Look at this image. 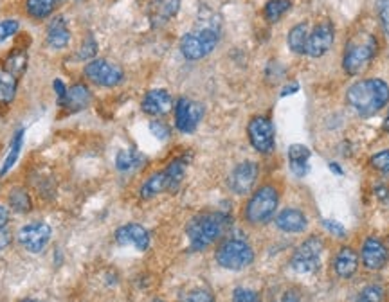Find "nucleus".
I'll use <instances>...</instances> for the list:
<instances>
[{"label":"nucleus","mask_w":389,"mask_h":302,"mask_svg":"<svg viewBox=\"0 0 389 302\" xmlns=\"http://www.w3.org/2000/svg\"><path fill=\"white\" fill-rule=\"evenodd\" d=\"M346 103L357 115L371 117L389 103V85L379 78L357 81L346 90Z\"/></svg>","instance_id":"obj_1"},{"label":"nucleus","mask_w":389,"mask_h":302,"mask_svg":"<svg viewBox=\"0 0 389 302\" xmlns=\"http://www.w3.org/2000/svg\"><path fill=\"white\" fill-rule=\"evenodd\" d=\"M229 223H231V218L223 213H204L194 216L186 226L191 248L204 251L209 245H213L214 241L222 237Z\"/></svg>","instance_id":"obj_2"},{"label":"nucleus","mask_w":389,"mask_h":302,"mask_svg":"<svg viewBox=\"0 0 389 302\" xmlns=\"http://www.w3.org/2000/svg\"><path fill=\"white\" fill-rule=\"evenodd\" d=\"M377 49H379V43L373 34L361 33L351 36L344 47V56H342V67H344L346 74L357 76L366 71L373 62Z\"/></svg>","instance_id":"obj_3"},{"label":"nucleus","mask_w":389,"mask_h":302,"mask_svg":"<svg viewBox=\"0 0 389 302\" xmlns=\"http://www.w3.org/2000/svg\"><path fill=\"white\" fill-rule=\"evenodd\" d=\"M220 40V31L219 25L205 22L200 24L199 27L186 33L181 40V52L182 56L190 62H197L202 58L209 56L214 51V47L219 45Z\"/></svg>","instance_id":"obj_4"},{"label":"nucleus","mask_w":389,"mask_h":302,"mask_svg":"<svg viewBox=\"0 0 389 302\" xmlns=\"http://www.w3.org/2000/svg\"><path fill=\"white\" fill-rule=\"evenodd\" d=\"M280 203V193L274 185H261L245 205V220L251 225H265L274 218Z\"/></svg>","instance_id":"obj_5"},{"label":"nucleus","mask_w":389,"mask_h":302,"mask_svg":"<svg viewBox=\"0 0 389 302\" xmlns=\"http://www.w3.org/2000/svg\"><path fill=\"white\" fill-rule=\"evenodd\" d=\"M254 261V251L252 246L243 240L238 237H229L219 246L216 251V263L225 270H243L247 266H251Z\"/></svg>","instance_id":"obj_6"},{"label":"nucleus","mask_w":389,"mask_h":302,"mask_svg":"<svg viewBox=\"0 0 389 302\" xmlns=\"http://www.w3.org/2000/svg\"><path fill=\"white\" fill-rule=\"evenodd\" d=\"M324 251V241L318 236H310L298 246L290 257V268L296 274H312L321 266V254Z\"/></svg>","instance_id":"obj_7"},{"label":"nucleus","mask_w":389,"mask_h":302,"mask_svg":"<svg viewBox=\"0 0 389 302\" xmlns=\"http://www.w3.org/2000/svg\"><path fill=\"white\" fill-rule=\"evenodd\" d=\"M247 135L251 141V146L263 155L272 153L276 148V137H274V124L265 115H256L252 117L247 124Z\"/></svg>","instance_id":"obj_8"},{"label":"nucleus","mask_w":389,"mask_h":302,"mask_svg":"<svg viewBox=\"0 0 389 302\" xmlns=\"http://www.w3.org/2000/svg\"><path fill=\"white\" fill-rule=\"evenodd\" d=\"M83 72H85L87 80H91L96 85L107 86V89L119 85L124 80L123 69L109 60H92L87 63Z\"/></svg>","instance_id":"obj_9"},{"label":"nucleus","mask_w":389,"mask_h":302,"mask_svg":"<svg viewBox=\"0 0 389 302\" xmlns=\"http://www.w3.org/2000/svg\"><path fill=\"white\" fill-rule=\"evenodd\" d=\"M51 236L52 231L47 223L33 222L22 226L16 237H19V243L24 246L25 251L31 252V254H40L49 245Z\"/></svg>","instance_id":"obj_10"},{"label":"nucleus","mask_w":389,"mask_h":302,"mask_svg":"<svg viewBox=\"0 0 389 302\" xmlns=\"http://www.w3.org/2000/svg\"><path fill=\"white\" fill-rule=\"evenodd\" d=\"M204 117V104L181 97L175 104V126L182 133H193Z\"/></svg>","instance_id":"obj_11"},{"label":"nucleus","mask_w":389,"mask_h":302,"mask_svg":"<svg viewBox=\"0 0 389 302\" xmlns=\"http://www.w3.org/2000/svg\"><path fill=\"white\" fill-rule=\"evenodd\" d=\"M335 42V27L332 22L323 20L312 29L309 34V43H307V54L310 58L324 56Z\"/></svg>","instance_id":"obj_12"},{"label":"nucleus","mask_w":389,"mask_h":302,"mask_svg":"<svg viewBox=\"0 0 389 302\" xmlns=\"http://www.w3.org/2000/svg\"><path fill=\"white\" fill-rule=\"evenodd\" d=\"M258 175H260V167L256 162H240L229 176V185L236 194H249L256 185Z\"/></svg>","instance_id":"obj_13"},{"label":"nucleus","mask_w":389,"mask_h":302,"mask_svg":"<svg viewBox=\"0 0 389 302\" xmlns=\"http://www.w3.org/2000/svg\"><path fill=\"white\" fill-rule=\"evenodd\" d=\"M115 241L121 246H133L135 251L144 252L150 246V232L139 223H126L115 231Z\"/></svg>","instance_id":"obj_14"},{"label":"nucleus","mask_w":389,"mask_h":302,"mask_svg":"<svg viewBox=\"0 0 389 302\" xmlns=\"http://www.w3.org/2000/svg\"><path fill=\"white\" fill-rule=\"evenodd\" d=\"M361 257L362 264H364L368 270H382L386 264H388L389 252L379 237L370 236L366 237L364 245H362Z\"/></svg>","instance_id":"obj_15"},{"label":"nucleus","mask_w":389,"mask_h":302,"mask_svg":"<svg viewBox=\"0 0 389 302\" xmlns=\"http://www.w3.org/2000/svg\"><path fill=\"white\" fill-rule=\"evenodd\" d=\"M173 106V100H171V94L164 89H155L146 92V95L143 97V103H141V108L148 115H153V117H161V115H166L168 112Z\"/></svg>","instance_id":"obj_16"},{"label":"nucleus","mask_w":389,"mask_h":302,"mask_svg":"<svg viewBox=\"0 0 389 302\" xmlns=\"http://www.w3.org/2000/svg\"><path fill=\"white\" fill-rule=\"evenodd\" d=\"M276 226L287 234H299V232L307 231L309 226V218L303 211L299 209H283L278 216H276Z\"/></svg>","instance_id":"obj_17"},{"label":"nucleus","mask_w":389,"mask_h":302,"mask_svg":"<svg viewBox=\"0 0 389 302\" xmlns=\"http://www.w3.org/2000/svg\"><path fill=\"white\" fill-rule=\"evenodd\" d=\"M181 8V0H152L150 4V20L153 25L168 24Z\"/></svg>","instance_id":"obj_18"},{"label":"nucleus","mask_w":389,"mask_h":302,"mask_svg":"<svg viewBox=\"0 0 389 302\" xmlns=\"http://www.w3.org/2000/svg\"><path fill=\"white\" fill-rule=\"evenodd\" d=\"M357 268H359V255L353 248L344 246L337 252L335 259H333V270L341 279H350L351 275H355Z\"/></svg>","instance_id":"obj_19"},{"label":"nucleus","mask_w":389,"mask_h":302,"mask_svg":"<svg viewBox=\"0 0 389 302\" xmlns=\"http://www.w3.org/2000/svg\"><path fill=\"white\" fill-rule=\"evenodd\" d=\"M164 191H171L170 176H168L166 170L157 171L152 176H148L146 182L139 189V196L143 200H152Z\"/></svg>","instance_id":"obj_20"},{"label":"nucleus","mask_w":389,"mask_h":302,"mask_svg":"<svg viewBox=\"0 0 389 302\" xmlns=\"http://www.w3.org/2000/svg\"><path fill=\"white\" fill-rule=\"evenodd\" d=\"M71 42V29L63 16H56L47 27V43L51 49H65Z\"/></svg>","instance_id":"obj_21"},{"label":"nucleus","mask_w":389,"mask_h":302,"mask_svg":"<svg viewBox=\"0 0 389 302\" xmlns=\"http://www.w3.org/2000/svg\"><path fill=\"white\" fill-rule=\"evenodd\" d=\"M310 155H312V151L307 146H303V144H292V146L289 148V167L299 178L309 175Z\"/></svg>","instance_id":"obj_22"},{"label":"nucleus","mask_w":389,"mask_h":302,"mask_svg":"<svg viewBox=\"0 0 389 302\" xmlns=\"http://www.w3.org/2000/svg\"><path fill=\"white\" fill-rule=\"evenodd\" d=\"M92 101V94L89 86L87 85H72L71 89H67L65 101H63V108H67L69 112H81L85 110Z\"/></svg>","instance_id":"obj_23"},{"label":"nucleus","mask_w":389,"mask_h":302,"mask_svg":"<svg viewBox=\"0 0 389 302\" xmlns=\"http://www.w3.org/2000/svg\"><path fill=\"white\" fill-rule=\"evenodd\" d=\"M144 161H146V159H144L141 151L133 150V148H130V150H121L118 155H115V167H118L119 171L126 173V171H133L141 167V165L144 164Z\"/></svg>","instance_id":"obj_24"},{"label":"nucleus","mask_w":389,"mask_h":302,"mask_svg":"<svg viewBox=\"0 0 389 302\" xmlns=\"http://www.w3.org/2000/svg\"><path fill=\"white\" fill-rule=\"evenodd\" d=\"M309 25L301 22V24L294 25V27L289 31V38H287V43H289L290 51L296 52V54H307V43H309Z\"/></svg>","instance_id":"obj_25"},{"label":"nucleus","mask_w":389,"mask_h":302,"mask_svg":"<svg viewBox=\"0 0 389 302\" xmlns=\"http://www.w3.org/2000/svg\"><path fill=\"white\" fill-rule=\"evenodd\" d=\"M25 69H27V52L25 51H20V49H16V51H13L10 56L5 58L4 72L14 76L16 80H19L20 76L24 74Z\"/></svg>","instance_id":"obj_26"},{"label":"nucleus","mask_w":389,"mask_h":302,"mask_svg":"<svg viewBox=\"0 0 389 302\" xmlns=\"http://www.w3.org/2000/svg\"><path fill=\"white\" fill-rule=\"evenodd\" d=\"M22 146H24V130H19V132L13 135V139H11L10 151H8V156H5L4 164H2L0 176H4L5 173L16 164V161H19L20 156V151H22Z\"/></svg>","instance_id":"obj_27"},{"label":"nucleus","mask_w":389,"mask_h":302,"mask_svg":"<svg viewBox=\"0 0 389 302\" xmlns=\"http://www.w3.org/2000/svg\"><path fill=\"white\" fill-rule=\"evenodd\" d=\"M290 8H292L290 0H269L265 8H263V14H265L267 22L276 24V22H280L289 13Z\"/></svg>","instance_id":"obj_28"},{"label":"nucleus","mask_w":389,"mask_h":302,"mask_svg":"<svg viewBox=\"0 0 389 302\" xmlns=\"http://www.w3.org/2000/svg\"><path fill=\"white\" fill-rule=\"evenodd\" d=\"M186 165H188V156H177L175 161H171L166 167V173L170 176V184H171V193L179 189V185L182 184L186 175Z\"/></svg>","instance_id":"obj_29"},{"label":"nucleus","mask_w":389,"mask_h":302,"mask_svg":"<svg viewBox=\"0 0 389 302\" xmlns=\"http://www.w3.org/2000/svg\"><path fill=\"white\" fill-rule=\"evenodd\" d=\"M10 207L13 209L14 213L25 214L33 209V202H31V196L25 189L22 187H14L11 189L10 193Z\"/></svg>","instance_id":"obj_30"},{"label":"nucleus","mask_w":389,"mask_h":302,"mask_svg":"<svg viewBox=\"0 0 389 302\" xmlns=\"http://www.w3.org/2000/svg\"><path fill=\"white\" fill-rule=\"evenodd\" d=\"M16 85L19 80L8 72H0V104H10L16 94Z\"/></svg>","instance_id":"obj_31"},{"label":"nucleus","mask_w":389,"mask_h":302,"mask_svg":"<svg viewBox=\"0 0 389 302\" xmlns=\"http://www.w3.org/2000/svg\"><path fill=\"white\" fill-rule=\"evenodd\" d=\"M54 0H27L25 2V10H27L29 16H33L36 20L47 19L49 14L54 11Z\"/></svg>","instance_id":"obj_32"},{"label":"nucleus","mask_w":389,"mask_h":302,"mask_svg":"<svg viewBox=\"0 0 389 302\" xmlns=\"http://www.w3.org/2000/svg\"><path fill=\"white\" fill-rule=\"evenodd\" d=\"M384 301V290L382 286H377V284H371V286H366L359 297L357 302H382Z\"/></svg>","instance_id":"obj_33"},{"label":"nucleus","mask_w":389,"mask_h":302,"mask_svg":"<svg viewBox=\"0 0 389 302\" xmlns=\"http://www.w3.org/2000/svg\"><path fill=\"white\" fill-rule=\"evenodd\" d=\"M370 165L373 170L389 175V150H382L370 159Z\"/></svg>","instance_id":"obj_34"},{"label":"nucleus","mask_w":389,"mask_h":302,"mask_svg":"<svg viewBox=\"0 0 389 302\" xmlns=\"http://www.w3.org/2000/svg\"><path fill=\"white\" fill-rule=\"evenodd\" d=\"M182 302H214V295L205 288H193L186 293Z\"/></svg>","instance_id":"obj_35"},{"label":"nucleus","mask_w":389,"mask_h":302,"mask_svg":"<svg viewBox=\"0 0 389 302\" xmlns=\"http://www.w3.org/2000/svg\"><path fill=\"white\" fill-rule=\"evenodd\" d=\"M377 13H379L380 25L389 36V0H377Z\"/></svg>","instance_id":"obj_36"},{"label":"nucleus","mask_w":389,"mask_h":302,"mask_svg":"<svg viewBox=\"0 0 389 302\" xmlns=\"http://www.w3.org/2000/svg\"><path fill=\"white\" fill-rule=\"evenodd\" d=\"M96 52H98V42H96L92 34H89L85 42H83V45H81L78 56H80L81 60H91V58L96 56Z\"/></svg>","instance_id":"obj_37"},{"label":"nucleus","mask_w":389,"mask_h":302,"mask_svg":"<svg viewBox=\"0 0 389 302\" xmlns=\"http://www.w3.org/2000/svg\"><path fill=\"white\" fill-rule=\"evenodd\" d=\"M19 27L20 25L16 20H2L0 22V42H5L8 38L14 36Z\"/></svg>","instance_id":"obj_38"},{"label":"nucleus","mask_w":389,"mask_h":302,"mask_svg":"<svg viewBox=\"0 0 389 302\" xmlns=\"http://www.w3.org/2000/svg\"><path fill=\"white\" fill-rule=\"evenodd\" d=\"M150 132H152L159 141H166L171 135L170 126H168L166 123H162V121H152V123H150Z\"/></svg>","instance_id":"obj_39"},{"label":"nucleus","mask_w":389,"mask_h":302,"mask_svg":"<svg viewBox=\"0 0 389 302\" xmlns=\"http://www.w3.org/2000/svg\"><path fill=\"white\" fill-rule=\"evenodd\" d=\"M323 226L326 229L330 234H332L333 237H339V240H342V237L346 236V229L341 225L339 222H335V220H323Z\"/></svg>","instance_id":"obj_40"},{"label":"nucleus","mask_w":389,"mask_h":302,"mask_svg":"<svg viewBox=\"0 0 389 302\" xmlns=\"http://www.w3.org/2000/svg\"><path fill=\"white\" fill-rule=\"evenodd\" d=\"M233 302H258V293L247 288H236L233 293Z\"/></svg>","instance_id":"obj_41"},{"label":"nucleus","mask_w":389,"mask_h":302,"mask_svg":"<svg viewBox=\"0 0 389 302\" xmlns=\"http://www.w3.org/2000/svg\"><path fill=\"white\" fill-rule=\"evenodd\" d=\"M52 89H54V94H56V100L60 106H63V101H65V95H67V86L62 80H54L52 83Z\"/></svg>","instance_id":"obj_42"},{"label":"nucleus","mask_w":389,"mask_h":302,"mask_svg":"<svg viewBox=\"0 0 389 302\" xmlns=\"http://www.w3.org/2000/svg\"><path fill=\"white\" fill-rule=\"evenodd\" d=\"M298 90H299V83H298V81H292V83H287V85L283 86V90H281V97H287V95L296 94Z\"/></svg>","instance_id":"obj_43"},{"label":"nucleus","mask_w":389,"mask_h":302,"mask_svg":"<svg viewBox=\"0 0 389 302\" xmlns=\"http://www.w3.org/2000/svg\"><path fill=\"white\" fill-rule=\"evenodd\" d=\"M301 301V295H299L298 290H287L285 295H283V299H281V302H299Z\"/></svg>","instance_id":"obj_44"},{"label":"nucleus","mask_w":389,"mask_h":302,"mask_svg":"<svg viewBox=\"0 0 389 302\" xmlns=\"http://www.w3.org/2000/svg\"><path fill=\"white\" fill-rule=\"evenodd\" d=\"M375 196L379 200H382V202H386V200L389 198V189H388V185H384V184H379L375 187Z\"/></svg>","instance_id":"obj_45"},{"label":"nucleus","mask_w":389,"mask_h":302,"mask_svg":"<svg viewBox=\"0 0 389 302\" xmlns=\"http://www.w3.org/2000/svg\"><path fill=\"white\" fill-rule=\"evenodd\" d=\"M8 222H10V211L4 205H0V231L8 225Z\"/></svg>","instance_id":"obj_46"},{"label":"nucleus","mask_w":389,"mask_h":302,"mask_svg":"<svg viewBox=\"0 0 389 302\" xmlns=\"http://www.w3.org/2000/svg\"><path fill=\"white\" fill-rule=\"evenodd\" d=\"M11 243V236H10V232H4V231H0V252L4 251L5 246L10 245Z\"/></svg>","instance_id":"obj_47"},{"label":"nucleus","mask_w":389,"mask_h":302,"mask_svg":"<svg viewBox=\"0 0 389 302\" xmlns=\"http://www.w3.org/2000/svg\"><path fill=\"white\" fill-rule=\"evenodd\" d=\"M330 171L337 173V175H342V170L339 167V164H335V162H330Z\"/></svg>","instance_id":"obj_48"},{"label":"nucleus","mask_w":389,"mask_h":302,"mask_svg":"<svg viewBox=\"0 0 389 302\" xmlns=\"http://www.w3.org/2000/svg\"><path fill=\"white\" fill-rule=\"evenodd\" d=\"M384 130L386 132H389V117L386 119V123H384Z\"/></svg>","instance_id":"obj_49"},{"label":"nucleus","mask_w":389,"mask_h":302,"mask_svg":"<svg viewBox=\"0 0 389 302\" xmlns=\"http://www.w3.org/2000/svg\"><path fill=\"white\" fill-rule=\"evenodd\" d=\"M20 302H38V301H33V299H24V301H20Z\"/></svg>","instance_id":"obj_50"},{"label":"nucleus","mask_w":389,"mask_h":302,"mask_svg":"<svg viewBox=\"0 0 389 302\" xmlns=\"http://www.w3.org/2000/svg\"><path fill=\"white\" fill-rule=\"evenodd\" d=\"M155 302H164V301H155Z\"/></svg>","instance_id":"obj_51"},{"label":"nucleus","mask_w":389,"mask_h":302,"mask_svg":"<svg viewBox=\"0 0 389 302\" xmlns=\"http://www.w3.org/2000/svg\"><path fill=\"white\" fill-rule=\"evenodd\" d=\"M54 2H60V0H54Z\"/></svg>","instance_id":"obj_52"},{"label":"nucleus","mask_w":389,"mask_h":302,"mask_svg":"<svg viewBox=\"0 0 389 302\" xmlns=\"http://www.w3.org/2000/svg\"><path fill=\"white\" fill-rule=\"evenodd\" d=\"M272 302H274V301H272Z\"/></svg>","instance_id":"obj_53"}]
</instances>
